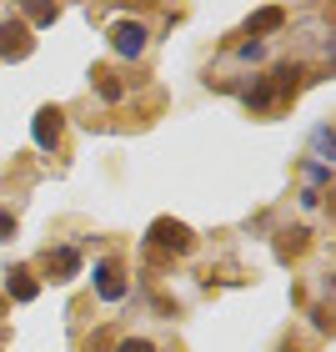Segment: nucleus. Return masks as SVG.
Returning <instances> with one entry per match:
<instances>
[{"label": "nucleus", "mask_w": 336, "mask_h": 352, "mask_svg": "<svg viewBox=\"0 0 336 352\" xmlns=\"http://www.w3.org/2000/svg\"><path fill=\"white\" fill-rule=\"evenodd\" d=\"M311 151H316V162H322V166H331L336 136H331V126H326V121H322V126H316V131H311Z\"/></svg>", "instance_id": "obj_10"}, {"label": "nucleus", "mask_w": 336, "mask_h": 352, "mask_svg": "<svg viewBox=\"0 0 336 352\" xmlns=\"http://www.w3.org/2000/svg\"><path fill=\"white\" fill-rule=\"evenodd\" d=\"M116 352H156L146 338H125V342H116Z\"/></svg>", "instance_id": "obj_14"}, {"label": "nucleus", "mask_w": 336, "mask_h": 352, "mask_svg": "<svg viewBox=\"0 0 336 352\" xmlns=\"http://www.w3.org/2000/svg\"><path fill=\"white\" fill-rule=\"evenodd\" d=\"M36 51V41H30V30L21 21H0V56L5 60H25Z\"/></svg>", "instance_id": "obj_4"}, {"label": "nucleus", "mask_w": 336, "mask_h": 352, "mask_svg": "<svg viewBox=\"0 0 336 352\" xmlns=\"http://www.w3.org/2000/svg\"><path fill=\"white\" fill-rule=\"evenodd\" d=\"M296 81H301V66H276L271 76H261V81L246 91V106H251V111H271L281 96L296 91Z\"/></svg>", "instance_id": "obj_1"}, {"label": "nucleus", "mask_w": 336, "mask_h": 352, "mask_svg": "<svg viewBox=\"0 0 336 352\" xmlns=\"http://www.w3.org/2000/svg\"><path fill=\"white\" fill-rule=\"evenodd\" d=\"M307 176H311V191H322V186L331 182V166H322V162H307Z\"/></svg>", "instance_id": "obj_12"}, {"label": "nucleus", "mask_w": 336, "mask_h": 352, "mask_svg": "<svg viewBox=\"0 0 336 352\" xmlns=\"http://www.w3.org/2000/svg\"><path fill=\"white\" fill-rule=\"evenodd\" d=\"M5 292H10L15 302H36V292H40V287H36V277H30L25 267H10V277H5Z\"/></svg>", "instance_id": "obj_8"}, {"label": "nucleus", "mask_w": 336, "mask_h": 352, "mask_svg": "<svg viewBox=\"0 0 336 352\" xmlns=\"http://www.w3.org/2000/svg\"><path fill=\"white\" fill-rule=\"evenodd\" d=\"M45 272H51V282H71L75 272H81V252H75V247H56V252H45Z\"/></svg>", "instance_id": "obj_7"}, {"label": "nucleus", "mask_w": 336, "mask_h": 352, "mask_svg": "<svg viewBox=\"0 0 336 352\" xmlns=\"http://www.w3.org/2000/svg\"><path fill=\"white\" fill-rule=\"evenodd\" d=\"M30 141H36L40 151H56L60 146V111L56 106H40L36 121H30Z\"/></svg>", "instance_id": "obj_5"}, {"label": "nucleus", "mask_w": 336, "mask_h": 352, "mask_svg": "<svg viewBox=\"0 0 336 352\" xmlns=\"http://www.w3.org/2000/svg\"><path fill=\"white\" fill-rule=\"evenodd\" d=\"M10 236H15V217L0 212V242H10Z\"/></svg>", "instance_id": "obj_15"}, {"label": "nucleus", "mask_w": 336, "mask_h": 352, "mask_svg": "<svg viewBox=\"0 0 336 352\" xmlns=\"http://www.w3.org/2000/svg\"><path fill=\"white\" fill-rule=\"evenodd\" d=\"M281 352H296V347H281Z\"/></svg>", "instance_id": "obj_17"}, {"label": "nucleus", "mask_w": 336, "mask_h": 352, "mask_svg": "<svg viewBox=\"0 0 336 352\" xmlns=\"http://www.w3.org/2000/svg\"><path fill=\"white\" fill-rule=\"evenodd\" d=\"M241 60H261V41H241Z\"/></svg>", "instance_id": "obj_16"}, {"label": "nucleus", "mask_w": 336, "mask_h": 352, "mask_svg": "<svg viewBox=\"0 0 336 352\" xmlns=\"http://www.w3.org/2000/svg\"><path fill=\"white\" fill-rule=\"evenodd\" d=\"M91 277H95V292H101V302H121V297H125V277H121L116 262H95Z\"/></svg>", "instance_id": "obj_6"}, {"label": "nucleus", "mask_w": 336, "mask_h": 352, "mask_svg": "<svg viewBox=\"0 0 336 352\" xmlns=\"http://www.w3.org/2000/svg\"><path fill=\"white\" fill-rule=\"evenodd\" d=\"M95 76H101V96H106V101H121V81H110L106 71H95Z\"/></svg>", "instance_id": "obj_13"}, {"label": "nucleus", "mask_w": 336, "mask_h": 352, "mask_svg": "<svg viewBox=\"0 0 336 352\" xmlns=\"http://www.w3.org/2000/svg\"><path fill=\"white\" fill-rule=\"evenodd\" d=\"M281 21H286V10H281V6H266V10H256L251 21H246V36H261V30H276Z\"/></svg>", "instance_id": "obj_9"}, {"label": "nucleus", "mask_w": 336, "mask_h": 352, "mask_svg": "<svg viewBox=\"0 0 336 352\" xmlns=\"http://www.w3.org/2000/svg\"><path fill=\"white\" fill-rule=\"evenodd\" d=\"M146 242H151V247H166V252H191V247H196V236H191L186 221L161 217V221H151V236H146Z\"/></svg>", "instance_id": "obj_2"}, {"label": "nucleus", "mask_w": 336, "mask_h": 352, "mask_svg": "<svg viewBox=\"0 0 336 352\" xmlns=\"http://www.w3.org/2000/svg\"><path fill=\"white\" fill-rule=\"evenodd\" d=\"M21 15H30V21H36V25H51L56 15H60V10H56V6H21Z\"/></svg>", "instance_id": "obj_11"}, {"label": "nucleus", "mask_w": 336, "mask_h": 352, "mask_svg": "<svg viewBox=\"0 0 336 352\" xmlns=\"http://www.w3.org/2000/svg\"><path fill=\"white\" fill-rule=\"evenodd\" d=\"M146 36L151 30L141 21H116L110 25V45H116V56H125V60H136L141 51H146Z\"/></svg>", "instance_id": "obj_3"}]
</instances>
